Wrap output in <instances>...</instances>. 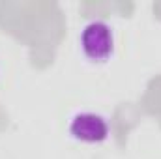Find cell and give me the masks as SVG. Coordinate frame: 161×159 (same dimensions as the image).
<instances>
[{
    "mask_svg": "<svg viewBox=\"0 0 161 159\" xmlns=\"http://www.w3.org/2000/svg\"><path fill=\"white\" fill-rule=\"evenodd\" d=\"M68 133L71 139L82 144H101L111 135V125L107 118L94 111H80L73 114L68 123Z\"/></svg>",
    "mask_w": 161,
    "mask_h": 159,
    "instance_id": "7a4b0ae2",
    "label": "cell"
},
{
    "mask_svg": "<svg viewBox=\"0 0 161 159\" xmlns=\"http://www.w3.org/2000/svg\"><path fill=\"white\" fill-rule=\"evenodd\" d=\"M79 45L82 56L88 62L107 64L116 51L114 28L103 19H92L80 28Z\"/></svg>",
    "mask_w": 161,
    "mask_h": 159,
    "instance_id": "6da1fadb",
    "label": "cell"
}]
</instances>
